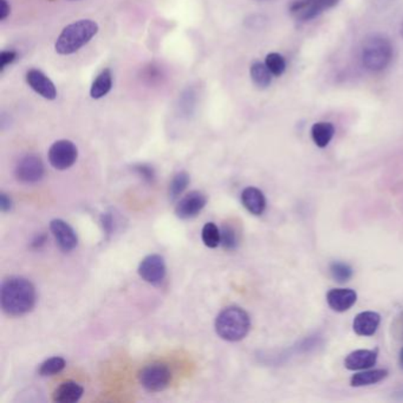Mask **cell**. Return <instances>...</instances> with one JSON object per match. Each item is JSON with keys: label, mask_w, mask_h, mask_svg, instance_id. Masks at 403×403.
<instances>
[{"label": "cell", "mask_w": 403, "mask_h": 403, "mask_svg": "<svg viewBox=\"0 0 403 403\" xmlns=\"http://www.w3.org/2000/svg\"><path fill=\"white\" fill-rule=\"evenodd\" d=\"M37 295L32 283L24 277H10L0 288L1 308L8 316H23L36 304Z\"/></svg>", "instance_id": "6da1fadb"}, {"label": "cell", "mask_w": 403, "mask_h": 403, "mask_svg": "<svg viewBox=\"0 0 403 403\" xmlns=\"http://www.w3.org/2000/svg\"><path fill=\"white\" fill-rule=\"evenodd\" d=\"M99 32V25L91 19H81L68 25L58 36L55 50L62 56L77 52L83 46L95 37Z\"/></svg>", "instance_id": "7a4b0ae2"}, {"label": "cell", "mask_w": 403, "mask_h": 403, "mask_svg": "<svg viewBox=\"0 0 403 403\" xmlns=\"http://www.w3.org/2000/svg\"><path fill=\"white\" fill-rule=\"evenodd\" d=\"M251 329L248 313L238 306H228L215 320V331L219 337L228 342L242 341Z\"/></svg>", "instance_id": "3957f363"}, {"label": "cell", "mask_w": 403, "mask_h": 403, "mask_svg": "<svg viewBox=\"0 0 403 403\" xmlns=\"http://www.w3.org/2000/svg\"><path fill=\"white\" fill-rule=\"evenodd\" d=\"M394 56V48L389 38L383 35H371L362 46V63L366 70L373 72L387 69Z\"/></svg>", "instance_id": "277c9868"}, {"label": "cell", "mask_w": 403, "mask_h": 403, "mask_svg": "<svg viewBox=\"0 0 403 403\" xmlns=\"http://www.w3.org/2000/svg\"><path fill=\"white\" fill-rule=\"evenodd\" d=\"M139 380L144 389L157 393L168 387L172 381V371L164 363H153L139 373Z\"/></svg>", "instance_id": "5b68a950"}, {"label": "cell", "mask_w": 403, "mask_h": 403, "mask_svg": "<svg viewBox=\"0 0 403 403\" xmlns=\"http://www.w3.org/2000/svg\"><path fill=\"white\" fill-rule=\"evenodd\" d=\"M340 1L341 0H296L290 6V13L296 21H310L337 6Z\"/></svg>", "instance_id": "8992f818"}, {"label": "cell", "mask_w": 403, "mask_h": 403, "mask_svg": "<svg viewBox=\"0 0 403 403\" xmlns=\"http://www.w3.org/2000/svg\"><path fill=\"white\" fill-rule=\"evenodd\" d=\"M79 157V150L71 141L59 140L49 149V161L58 170L70 168Z\"/></svg>", "instance_id": "52a82bcc"}, {"label": "cell", "mask_w": 403, "mask_h": 403, "mask_svg": "<svg viewBox=\"0 0 403 403\" xmlns=\"http://www.w3.org/2000/svg\"><path fill=\"white\" fill-rule=\"evenodd\" d=\"M14 174L23 184H36L44 177V164L36 154H28L18 161Z\"/></svg>", "instance_id": "ba28073f"}, {"label": "cell", "mask_w": 403, "mask_h": 403, "mask_svg": "<svg viewBox=\"0 0 403 403\" xmlns=\"http://www.w3.org/2000/svg\"><path fill=\"white\" fill-rule=\"evenodd\" d=\"M139 275L149 284H160L166 277V263L160 255H147L139 266Z\"/></svg>", "instance_id": "9c48e42d"}, {"label": "cell", "mask_w": 403, "mask_h": 403, "mask_svg": "<svg viewBox=\"0 0 403 403\" xmlns=\"http://www.w3.org/2000/svg\"><path fill=\"white\" fill-rule=\"evenodd\" d=\"M206 202H207V198L205 194L199 190H193L177 202L175 214L177 218L184 219V220L194 218L204 210Z\"/></svg>", "instance_id": "30bf717a"}, {"label": "cell", "mask_w": 403, "mask_h": 403, "mask_svg": "<svg viewBox=\"0 0 403 403\" xmlns=\"http://www.w3.org/2000/svg\"><path fill=\"white\" fill-rule=\"evenodd\" d=\"M50 230L52 232L58 246L61 247L63 251L70 252L77 246L79 244L77 235L68 222H63L61 219H55L50 222Z\"/></svg>", "instance_id": "8fae6325"}, {"label": "cell", "mask_w": 403, "mask_h": 403, "mask_svg": "<svg viewBox=\"0 0 403 403\" xmlns=\"http://www.w3.org/2000/svg\"><path fill=\"white\" fill-rule=\"evenodd\" d=\"M26 82L29 87L43 99H52L57 97V89L55 87L54 82L46 76L43 71L38 69H31L26 74Z\"/></svg>", "instance_id": "7c38bea8"}, {"label": "cell", "mask_w": 403, "mask_h": 403, "mask_svg": "<svg viewBox=\"0 0 403 403\" xmlns=\"http://www.w3.org/2000/svg\"><path fill=\"white\" fill-rule=\"evenodd\" d=\"M326 302L336 313H346L357 302V293L351 288H333L326 295Z\"/></svg>", "instance_id": "4fadbf2b"}, {"label": "cell", "mask_w": 403, "mask_h": 403, "mask_svg": "<svg viewBox=\"0 0 403 403\" xmlns=\"http://www.w3.org/2000/svg\"><path fill=\"white\" fill-rule=\"evenodd\" d=\"M377 362V353L374 350H355L344 360V366L348 371H357L371 369Z\"/></svg>", "instance_id": "5bb4252c"}, {"label": "cell", "mask_w": 403, "mask_h": 403, "mask_svg": "<svg viewBox=\"0 0 403 403\" xmlns=\"http://www.w3.org/2000/svg\"><path fill=\"white\" fill-rule=\"evenodd\" d=\"M380 323H381V316L380 313L374 311H364V313H358L355 317L353 322V329L355 333L358 336H373L379 329Z\"/></svg>", "instance_id": "9a60e30c"}, {"label": "cell", "mask_w": 403, "mask_h": 403, "mask_svg": "<svg viewBox=\"0 0 403 403\" xmlns=\"http://www.w3.org/2000/svg\"><path fill=\"white\" fill-rule=\"evenodd\" d=\"M244 207L253 215H262L266 210V199L262 190L255 187H247L242 193Z\"/></svg>", "instance_id": "2e32d148"}, {"label": "cell", "mask_w": 403, "mask_h": 403, "mask_svg": "<svg viewBox=\"0 0 403 403\" xmlns=\"http://www.w3.org/2000/svg\"><path fill=\"white\" fill-rule=\"evenodd\" d=\"M82 386L72 381H66L54 391V401L58 403L77 402L83 395Z\"/></svg>", "instance_id": "e0dca14e"}, {"label": "cell", "mask_w": 403, "mask_h": 403, "mask_svg": "<svg viewBox=\"0 0 403 403\" xmlns=\"http://www.w3.org/2000/svg\"><path fill=\"white\" fill-rule=\"evenodd\" d=\"M388 374L389 373L386 369H374V371L366 369L361 373L353 375V377L350 379V386L358 388L376 384V383L381 382L382 380L386 379Z\"/></svg>", "instance_id": "ac0fdd59"}, {"label": "cell", "mask_w": 403, "mask_h": 403, "mask_svg": "<svg viewBox=\"0 0 403 403\" xmlns=\"http://www.w3.org/2000/svg\"><path fill=\"white\" fill-rule=\"evenodd\" d=\"M111 88H112V74H111L110 69H104L97 75V77L91 84V99H102L104 96L108 95Z\"/></svg>", "instance_id": "d6986e66"}, {"label": "cell", "mask_w": 403, "mask_h": 403, "mask_svg": "<svg viewBox=\"0 0 403 403\" xmlns=\"http://www.w3.org/2000/svg\"><path fill=\"white\" fill-rule=\"evenodd\" d=\"M335 135V126L330 122H317L311 128V137L317 147L325 148Z\"/></svg>", "instance_id": "ffe728a7"}, {"label": "cell", "mask_w": 403, "mask_h": 403, "mask_svg": "<svg viewBox=\"0 0 403 403\" xmlns=\"http://www.w3.org/2000/svg\"><path fill=\"white\" fill-rule=\"evenodd\" d=\"M250 75H251V79L255 83V87L260 88V89H266V88L270 87L273 75L271 74V71L268 70L265 63H253L251 69H250Z\"/></svg>", "instance_id": "44dd1931"}, {"label": "cell", "mask_w": 403, "mask_h": 403, "mask_svg": "<svg viewBox=\"0 0 403 403\" xmlns=\"http://www.w3.org/2000/svg\"><path fill=\"white\" fill-rule=\"evenodd\" d=\"M202 238L206 246L215 248L222 244V230L214 222H207L202 228Z\"/></svg>", "instance_id": "7402d4cb"}, {"label": "cell", "mask_w": 403, "mask_h": 403, "mask_svg": "<svg viewBox=\"0 0 403 403\" xmlns=\"http://www.w3.org/2000/svg\"><path fill=\"white\" fill-rule=\"evenodd\" d=\"M188 184H190V175L186 172L175 174V177H173V180L169 185V199L172 202L177 200L181 195L182 192L187 188Z\"/></svg>", "instance_id": "603a6c76"}, {"label": "cell", "mask_w": 403, "mask_h": 403, "mask_svg": "<svg viewBox=\"0 0 403 403\" xmlns=\"http://www.w3.org/2000/svg\"><path fill=\"white\" fill-rule=\"evenodd\" d=\"M330 273L333 279L337 280L340 283H344L351 279L354 275V270L350 266L349 264L343 263V262H333L330 265Z\"/></svg>", "instance_id": "cb8c5ba5"}, {"label": "cell", "mask_w": 403, "mask_h": 403, "mask_svg": "<svg viewBox=\"0 0 403 403\" xmlns=\"http://www.w3.org/2000/svg\"><path fill=\"white\" fill-rule=\"evenodd\" d=\"M64 368H66V360L55 356V357L46 360V362L41 363L38 373L41 376H52V375L61 373Z\"/></svg>", "instance_id": "d4e9b609"}, {"label": "cell", "mask_w": 403, "mask_h": 403, "mask_svg": "<svg viewBox=\"0 0 403 403\" xmlns=\"http://www.w3.org/2000/svg\"><path fill=\"white\" fill-rule=\"evenodd\" d=\"M265 64L268 66V70L271 71V74L276 77H279L286 70V61L278 52L268 54L265 58Z\"/></svg>", "instance_id": "484cf974"}, {"label": "cell", "mask_w": 403, "mask_h": 403, "mask_svg": "<svg viewBox=\"0 0 403 403\" xmlns=\"http://www.w3.org/2000/svg\"><path fill=\"white\" fill-rule=\"evenodd\" d=\"M239 235L235 227L224 224L222 228V245L226 250H235L238 246Z\"/></svg>", "instance_id": "4316f807"}, {"label": "cell", "mask_w": 403, "mask_h": 403, "mask_svg": "<svg viewBox=\"0 0 403 403\" xmlns=\"http://www.w3.org/2000/svg\"><path fill=\"white\" fill-rule=\"evenodd\" d=\"M135 173L139 174L141 177H144L146 181H153L155 179V170L152 166L149 165H136L134 166Z\"/></svg>", "instance_id": "83f0119b"}, {"label": "cell", "mask_w": 403, "mask_h": 403, "mask_svg": "<svg viewBox=\"0 0 403 403\" xmlns=\"http://www.w3.org/2000/svg\"><path fill=\"white\" fill-rule=\"evenodd\" d=\"M16 51L13 50H5V51H1L0 54V71H4L6 69V66L12 64L17 59Z\"/></svg>", "instance_id": "f1b7e54d"}, {"label": "cell", "mask_w": 403, "mask_h": 403, "mask_svg": "<svg viewBox=\"0 0 403 403\" xmlns=\"http://www.w3.org/2000/svg\"><path fill=\"white\" fill-rule=\"evenodd\" d=\"M11 207H12V200L8 197V194H0V208H1V212L6 213V212L11 210Z\"/></svg>", "instance_id": "f546056e"}, {"label": "cell", "mask_w": 403, "mask_h": 403, "mask_svg": "<svg viewBox=\"0 0 403 403\" xmlns=\"http://www.w3.org/2000/svg\"><path fill=\"white\" fill-rule=\"evenodd\" d=\"M11 12V6L8 0H0V21H5Z\"/></svg>", "instance_id": "4dcf8cb0"}, {"label": "cell", "mask_w": 403, "mask_h": 403, "mask_svg": "<svg viewBox=\"0 0 403 403\" xmlns=\"http://www.w3.org/2000/svg\"><path fill=\"white\" fill-rule=\"evenodd\" d=\"M103 227L107 233H110L112 228H114V219L111 217V214H104L102 217Z\"/></svg>", "instance_id": "1f68e13d"}, {"label": "cell", "mask_w": 403, "mask_h": 403, "mask_svg": "<svg viewBox=\"0 0 403 403\" xmlns=\"http://www.w3.org/2000/svg\"><path fill=\"white\" fill-rule=\"evenodd\" d=\"M400 366L403 369V348L400 350V358H399Z\"/></svg>", "instance_id": "d6a6232c"}, {"label": "cell", "mask_w": 403, "mask_h": 403, "mask_svg": "<svg viewBox=\"0 0 403 403\" xmlns=\"http://www.w3.org/2000/svg\"><path fill=\"white\" fill-rule=\"evenodd\" d=\"M401 36H402V37H403V24H402V28H401Z\"/></svg>", "instance_id": "836d02e7"}]
</instances>
